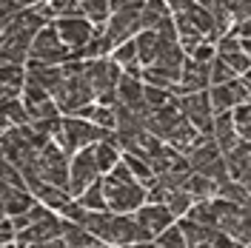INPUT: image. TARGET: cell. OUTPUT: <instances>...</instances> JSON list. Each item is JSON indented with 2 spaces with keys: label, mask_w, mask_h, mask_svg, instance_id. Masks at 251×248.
Instances as JSON below:
<instances>
[{
  "label": "cell",
  "mask_w": 251,
  "mask_h": 248,
  "mask_svg": "<svg viewBox=\"0 0 251 248\" xmlns=\"http://www.w3.org/2000/svg\"><path fill=\"white\" fill-rule=\"evenodd\" d=\"M83 60H69L63 63V83L57 86V92H54V100H57V106H60L63 117H69V114H77L83 106H92L94 100V89L89 86V80L83 74Z\"/></svg>",
  "instance_id": "obj_2"
},
{
  "label": "cell",
  "mask_w": 251,
  "mask_h": 248,
  "mask_svg": "<svg viewBox=\"0 0 251 248\" xmlns=\"http://www.w3.org/2000/svg\"><path fill=\"white\" fill-rule=\"evenodd\" d=\"M177 100V94L169 92V89H157V86H149L146 83V103H149V111H157L163 106H169Z\"/></svg>",
  "instance_id": "obj_34"
},
{
  "label": "cell",
  "mask_w": 251,
  "mask_h": 248,
  "mask_svg": "<svg viewBox=\"0 0 251 248\" xmlns=\"http://www.w3.org/2000/svg\"><path fill=\"white\" fill-rule=\"evenodd\" d=\"M228 80H237V74L231 72V66L217 54V60L211 63V86H220V83H228Z\"/></svg>",
  "instance_id": "obj_38"
},
{
  "label": "cell",
  "mask_w": 251,
  "mask_h": 248,
  "mask_svg": "<svg viewBox=\"0 0 251 248\" xmlns=\"http://www.w3.org/2000/svg\"><path fill=\"white\" fill-rule=\"evenodd\" d=\"M77 200L83 202V208H86V211H109V202H106V188H103V177H100L94 186L86 188Z\"/></svg>",
  "instance_id": "obj_32"
},
{
  "label": "cell",
  "mask_w": 251,
  "mask_h": 248,
  "mask_svg": "<svg viewBox=\"0 0 251 248\" xmlns=\"http://www.w3.org/2000/svg\"><path fill=\"white\" fill-rule=\"evenodd\" d=\"M29 60L46 63V66H63V63L72 60V49L63 43V37H60V31H57V26H54V23L43 26V29H40V34L34 37Z\"/></svg>",
  "instance_id": "obj_4"
},
{
  "label": "cell",
  "mask_w": 251,
  "mask_h": 248,
  "mask_svg": "<svg viewBox=\"0 0 251 248\" xmlns=\"http://www.w3.org/2000/svg\"><path fill=\"white\" fill-rule=\"evenodd\" d=\"M80 6H83V15L89 17L97 29H106V23L111 17V0H80Z\"/></svg>",
  "instance_id": "obj_31"
},
{
  "label": "cell",
  "mask_w": 251,
  "mask_h": 248,
  "mask_svg": "<svg viewBox=\"0 0 251 248\" xmlns=\"http://www.w3.org/2000/svg\"><path fill=\"white\" fill-rule=\"evenodd\" d=\"M63 240H66L69 248H94V246H100V240H97L86 225L69 223V220H63Z\"/></svg>",
  "instance_id": "obj_27"
},
{
  "label": "cell",
  "mask_w": 251,
  "mask_h": 248,
  "mask_svg": "<svg viewBox=\"0 0 251 248\" xmlns=\"http://www.w3.org/2000/svg\"><path fill=\"white\" fill-rule=\"evenodd\" d=\"M140 31H143V9H126V12H114V15L109 17L103 34H106L111 43H114V49H117L120 43L134 40Z\"/></svg>",
  "instance_id": "obj_9"
},
{
  "label": "cell",
  "mask_w": 251,
  "mask_h": 248,
  "mask_svg": "<svg viewBox=\"0 0 251 248\" xmlns=\"http://www.w3.org/2000/svg\"><path fill=\"white\" fill-rule=\"evenodd\" d=\"M26 69H29V83H26V86L46 89V92L54 97L57 86L63 83V66H46V63L29 60V63H26Z\"/></svg>",
  "instance_id": "obj_16"
},
{
  "label": "cell",
  "mask_w": 251,
  "mask_h": 248,
  "mask_svg": "<svg viewBox=\"0 0 251 248\" xmlns=\"http://www.w3.org/2000/svg\"><path fill=\"white\" fill-rule=\"evenodd\" d=\"M54 26H57V31H60L63 43L72 49V51L89 46L94 37H97V31H100L89 17H57Z\"/></svg>",
  "instance_id": "obj_11"
},
{
  "label": "cell",
  "mask_w": 251,
  "mask_h": 248,
  "mask_svg": "<svg viewBox=\"0 0 251 248\" xmlns=\"http://www.w3.org/2000/svg\"><path fill=\"white\" fill-rule=\"evenodd\" d=\"M109 131H103L100 125H94L92 120H83V117H63L60 131L54 134V143L60 146V151H66L69 157H75L77 151L97 146L100 140H106Z\"/></svg>",
  "instance_id": "obj_3"
},
{
  "label": "cell",
  "mask_w": 251,
  "mask_h": 248,
  "mask_svg": "<svg viewBox=\"0 0 251 248\" xmlns=\"http://www.w3.org/2000/svg\"><path fill=\"white\" fill-rule=\"evenodd\" d=\"M3 186L29 188V186H26V177H23V171L17 169L15 163H9V160H3Z\"/></svg>",
  "instance_id": "obj_39"
},
{
  "label": "cell",
  "mask_w": 251,
  "mask_h": 248,
  "mask_svg": "<svg viewBox=\"0 0 251 248\" xmlns=\"http://www.w3.org/2000/svg\"><path fill=\"white\" fill-rule=\"evenodd\" d=\"M0 77H3V100H17V97H23L26 83H29V69H26V66L3 63Z\"/></svg>",
  "instance_id": "obj_20"
},
{
  "label": "cell",
  "mask_w": 251,
  "mask_h": 248,
  "mask_svg": "<svg viewBox=\"0 0 251 248\" xmlns=\"http://www.w3.org/2000/svg\"><path fill=\"white\" fill-rule=\"evenodd\" d=\"M0 237H3V246H9V243H17V225H15V220H12V217L3 220Z\"/></svg>",
  "instance_id": "obj_42"
},
{
  "label": "cell",
  "mask_w": 251,
  "mask_h": 248,
  "mask_svg": "<svg viewBox=\"0 0 251 248\" xmlns=\"http://www.w3.org/2000/svg\"><path fill=\"white\" fill-rule=\"evenodd\" d=\"M63 237V217H57L54 211L43 217L40 223H31L26 231L17 234V246L20 248H29L37 246V243H49V240H60Z\"/></svg>",
  "instance_id": "obj_14"
},
{
  "label": "cell",
  "mask_w": 251,
  "mask_h": 248,
  "mask_svg": "<svg viewBox=\"0 0 251 248\" xmlns=\"http://www.w3.org/2000/svg\"><path fill=\"white\" fill-rule=\"evenodd\" d=\"M180 109L186 114V120L200 134H211L214 131V120H217V111L211 106V94L208 92H197V94H186L180 97Z\"/></svg>",
  "instance_id": "obj_7"
},
{
  "label": "cell",
  "mask_w": 251,
  "mask_h": 248,
  "mask_svg": "<svg viewBox=\"0 0 251 248\" xmlns=\"http://www.w3.org/2000/svg\"><path fill=\"white\" fill-rule=\"evenodd\" d=\"M0 6H3V20H6V17H15L17 12H23L20 0H0Z\"/></svg>",
  "instance_id": "obj_44"
},
{
  "label": "cell",
  "mask_w": 251,
  "mask_h": 248,
  "mask_svg": "<svg viewBox=\"0 0 251 248\" xmlns=\"http://www.w3.org/2000/svg\"><path fill=\"white\" fill-rule=\"evenodd\" d=\"M197 140H200V131H197L194 125L188 123L186 117H183V120H180V123L174 125V128L169 131V134H166V140H163V143H169V146H174L177 151L188 154V151H191V146H194Z\"/></svg>",
  "instance_id": "obj_26"
},
{
  "label": "cell",
  "mask_w": 251,
  "mask_h": 248,
  "mask_svg": "<svg viewBox=\"0 0 251 248\" xmlns=\"http://www.w3.org/2000/svg\"><path fill=\"white\" fill-rule=\"evenodd\" d=\"M134 43H137V57H140V66H143V69L154 66L157 57H160V46H163L160 34H157L154 29H143L140 34L134 37Z\"/></svg>",
  "instance_id": "obj_24"
},
{
  "label": "cell",
  "mask_w": 251,
  "mask_h": 248,
  "mask_svg": "<svg viewBox=\"0 0 251 248\" xmlns=\"http://www.w3.org/2000/svg\"><path fill=\"white\" fill-rule=\"evenodd\" d=\"M60 217L69 220V223H80V225H83V223H86V217H89V211L83 208V202H80V200H72V202H69V205L60 211Z\"/></svg>",
  "instance_id": "obj_41"
},
{
  "label": "cell",
  "mask_w": 251,
  "mask_h": 248,
  "mask_svg": "<svg viewBox=\"0 0 251 248\" xmlns=\"http://www.w3.org/2000/svg\"><path fill=\"white\" fill-rule=\"evenodd\" d=\"M34 205H37V197L31 194L29 188L3 186V214L6 217H23V214H29Z\"/></svg>",
  "instance_id": "obj_19"
},
{
  "label": "cell",
  "mask_w": 251,
  "mask_h": 248,
  "mask_svg": "<svg viewBox=\"0 0 251 248\" xmlns=\"http://www.w3.org/2000/svg\"><path fill=\"white\" fill-rule=\"evenodd\" d=\"M172 15V9L166 6V0H146V6H143V29H160Z\"/></svg>",
  "instance_id": "obj_29"
},
{
  "label": "cell",
  "mask_w": 251,
  "mask_h": 248,
  "mask_svg": "<svg viewBox=\"0 0 251 248\" xmlns=\"http://www.w3.org/2000/svg\"><path fill=\"white\" fill-rule=\"evenodd\" d=\"M183 188H186L188 194L194 197L197 202H203V200H214L217 197V183L214 180H208V177H203V174H197V171H191L186 177V183H183Z\"/></svg>",
  "instance_id": "obj_28"
},
{
  "label": "cell",
  "mask_w": 251,
  "mask_h": 248,
  "mask_svg": "<svg viewBox=\"0 0 251 248\" xmlns=\"http://www.w3.org/2000/svg\"><path fill=\"white\" fill-rule=\"evenodd\" d=\"M208 94H211V106H214L217 114H223V111H234L237 106H243V103L251 100L243 77L228 80V83H220V86H211Z\"/></svg>",
  "instance_id": "obj_12"
},
{
  "label": "cell",
  "mask_w": 251,
  "mask_h": 248,
  "mask_svg": "<svg viewBox=\"0 0 251 248\" xmlns=\"http://www.w3.org/2000/svg\"><path fill=\"white\" fill-rule=\"evenodd\" d=\"M166 6L172 9V15H183L188 9H194L197 3H194V0H166Z\"/></svg>",
  "instance_id": "obj_43"
},
{
  "label": "cell",
  "mask_w": 251,
  "mask_h": 248,
  "mask_svg": "<svg viewBox=\"0 0 251 248\" xmlns=\"http://www.w3.org/2000/svg\"><path fill=\"white\" fill-rule=\"evenodd\" d=\"M94 248H111V246H106V243H100V246H94Z\"/></svg>",
  "instance_id": "obj_47"
},
{
  "label": "cell",
  "mask_w": 251,
  "mask_h": 248,
  "mask_svg": "<svg viewBox=\"0 0 251 248\" xmlns=\"http://www.w3.org/2000/svg\"><path fill=\"white\" fill-rule=\"evenodd\" d=\"M83 225H86L100 243L111 246V240H114V211H89V217H86Z\"/></svg>",
  "instance_id": "obj_25"
},
{
  "label": "cell",
  "mask_w": 251,
  "mask_h": 248,
  "mask_svg": "<svg viewBox=\"0 0 251 248\" xmlns=\"http://www.w3.org/2000/svg\"><path fill=\"white\" fill-rule=\"evenodd\" d=\"M103 177V171L97 166V157H94V146L83 149L72 157V169H69V194L77 200L80 194L89 186H94L97 180Z\"/></svg>",
  "instance_id": "obj_5"
},
{
  "label": "cell",
  "mask_w": 251,
  "mask_h": 248,
  "mask_svg": "<svg viewBox=\"0 0 251 248\" xmlns=\"http://www.w3.org/2000/svg\"><path fill=\"white\" fill-rule=\"evenodd\" d=\"M103 188H106L109 211H114V214H137L149 202V188L128 171L123 160L109 174H103Z\"/></svg>",
  "instance_id": "obj_1"
},
{
  "label": "cell",
  "mask_w": 251,
  "mask_h": 248,
  "mask_svg": "<svg viewBox=\"0 0 251 248\" xmlns=\"http://www.w3.org/2000/svg\"><path fill=\"white\" fill-rule=\"evenodd\" d=\"M94 157H97V166L103 174H109L120 160H123V149H120V143H117V134L109 131L106 140H100L97 146H94Z\"/></svg>",
  "instance_id": "obj_22"
},
{
  "label": "cell",
  "mask_w": 251,
  "mask_h": 248,
  "mask_svg": "<svg viewBox=\"0 0 251 248\" xmlns=\"http://www.w3.org/2000/svg\"><path fill=\"white\" fill-rule=\"evenodd\" d=\"M249 248H251V246H249Z\"/></svg>",
  "instance_id": "obj_49"
},
{
  "label": "cell",
  "mask_w": 251,
  "mask_h": 248,
  "mask_svg": "<svg viewBox=\"0 0 251 248\" xmlns=\"http://www.w3.org/2000/svg\"><path fill=\"white\" fill-rule=\"evenodd\" d=\"M220 57L231 66V72H234L237 77H243V74L251 72V57L243 51V49H240V51H228V54H220Z\"/></svg>",
  "instance_id": "obj_37"
},
{
  "label": "cell",
  "mask_w": 251,
  "mask_h": 248,
  "mask_svg": "<svg viewBox=\"0 0 251 248\" xmlns=\"http://www.w3.org/2000/svg\"><path fill=\"white\" fill-rule=\"evenodd\" d=\"M220 231H226L231 240L240 246H251V208L249 205H237V202L226 200V211L220 220Z\"/></svg>",
  "instance_id": "obj_10"
},
{
  "label": "cell",
  "mask_w": 251,
  "mask_h": 248,
  "mask_svg": "<svg viewBox=\"0 0 251 248\" xmlns=\"http://www.w3.org/2000/svg\"><path fill=\"white\" fill-rule=\"evenodd\" d=\"M29 248H69L66 246V240H49V243H37V246H29Z\"/></svg>",
  "instance_id": "obj_45"
},
{
  "label": "cell",
  "mask_w": 251,
  "mask_h": 248,
  "mask_svg": "<svg viewBox=\"0 0 251 248\" xmlns=\"http://www.w3.org/2000/svg\"><path fill=\"white\" fill-rule=\"evenodd\" d=\"M234 123H237L240 137L246 140V143H251V100L234 109Z\"/></svg>",
  "instance_id": "obj_36"
},
{
  "label": "cell",
  "mask_w": 251,
  "mask_h": 248,
  "mask_svg": "<svg viewBox=\"0 0 251 248\" xmlns=\"http://www.w3.org/2000/svg\"><path fill=\"white\" fill-rule=\"evenodd\" d=\"M157 243H160L163 248H188L186 234H183V228H180V223H174L172 228H166V231L157 237Z\"/></svg>",
  "instance_id": "obj_35"
},
{
  "label": "cell",
  "mask_w": 251,
  "mask_h": 248,
  "mask_svg": "<svg viewBox=\"0 0 251 248\" xmlns=\"http://www.w3.org/2000/svg\"><path fill=\"white\" fill-rule=\"evenodd\" d=\"M111 60L117 63L120 69H131V66H140V57H137V43L128 40V43H120V46L111 51Z\"/></svg>",
  "instance_id": "obj_33"
},
{
  "label": "cell",
  "mask_w": 251,
  "mask_h": 248,
  "mask_svg": "<svg viewBox=\"0 0 251 248\" xmlns=\"http://www.w3.org/2000/svg\"><path fill=\"white\" fill-rule=\"evenodd\" d=\"M31 194L37 197V202H43V205L51 208V211H63L69 202L75 200V197L69 194V188L51 186V183H40V186H34L31 188Z\"/></svg>",
  "instance_id": "obj_23"
},
{
  "label": "cell",
  "mask_w": 251,
  "mask_h": 248,
  "mask_svg": "<svg viewBox=\"0 0 251 248\" xmlns=\"http://www.w3.org/2000/svg\"><path fill=\"white\" fill-rule=\"evenodd\" d=\"M180 228L186 234L188 248H246V246H240L237 240H231L226 231L200 225V223H194V220H188V217L180 220Z\"/></svg>",
  "instance_id": "obj_8"
},
{
  "label": "cell",
  "mask_w": 251,
  "mask_h": 248,
  "mask_svg": "<svg viewBox=\"0 0 251 248\" xmlns=\"http://www.w3.org/2000/svg\"><path fill=\"white\" fill-rule=\"evenodd\" d=\"M37 166H40V177L43 183H51V186L69 188V169H72V157L60 151V146L51 140L46 149L37 157Z\"/></svg>",
  "instance_id": "obj_6"
},
{
  "label": "cell",
  "mask_w": 251,
  "mask_h": 248,
  "mask_svg": "<svg viewBox=\"0 0 251 248\" xmlns=\"http://www.w3.org/2000/svg\"><path fill=\"white\" fill-rule=\"evenodd\" d=\"M243 83H246V89H249V97H251V72H249V74H243Z\"/></svg>",
  "instance_id": "obj_46"
},
{
  "label": "cell",
  "mask_w": 251,
  "mask_h": 248,
  "mask_svg": "<svg viewBox=\"0 0 251 248\" xmlns=\"http://www.w3.org/2000/svg\"><path fill=\"white\" fill-rule=\"evenodd\" d=\"M220 157H226V154L220 151L217 140L211 137V134H200V140L191 146V151L186 154V160H188V166H191V171H203L214 160H220Z\"/></svg>",
  "instance_id": "obj_17"
},
{
  "label": "cell",
  "mask_w": 251,
  "mask_h": 248,
  "mask_svg": "<svg viewBox=\"0 0 251 248\" xmlns=\"http://www.w3.org/2000/svg\"><path fill=\"white\" fill-rule=\"evenodd\" d=\"M208 89H211V66H203V63L188 57L183 63V74H180V83H177L174 94L177 97H186V94L208 92Z\"/></svg>",
  "instance_id": "obj_13"
},
{
  "label": "cell",
  "mask_w": 251,
  "mask_h": 248,
  "mask_svg": "<svg viewBox=\"0 0 251 248\" xmlns=\"http://www.w3.org/2000/svg\"><path fill=\"white\" fill-rule=\"evenodd\" d=\"M134 217H137V223H140L146 231L151 234V240H157L166 228H172L174 223H177V217L172 214V208L169 205H160V202H146Z\"/></svg>",
  "instance_id": "obj_15"
},
{
  "label": "cell",
  "mask_w": 251,
  "mask_h": 248,
  "mask_svg": "<svg viewBox=\"0 0 251 248\" xmlns=\"http://www.w3.org/2000/svg\"><path fill=\"white\" fill-rule=\"evenodd\" d=\"M46 3H60V0H46Z\"/></svg>",
  "instance_id": "obj_48"
},
{
  "label": "cell",
  "mask_w": 251,
  "mask_h": 248,
  "mask_svg": "<svg viewBox=\"0 0 251 248\" xmlns=\"http://www.w3.org/2000/svg\"><path fill=\"white\" fill-rule=\"evenodd\" d=\"M188 57L197 60V63H203V66H211V63L217 60V43H200Z\"/></svg>",
  "instance_id": "obj_40"
},
{
  "label": "cell",
  "mask_w": 251,
  "mask_h": 248,
  "mask_svg": "<svg viewBox=\"0 0 251 248\" xmlns=\"http://www.w3.org/2000/svg\"><path fill=\"white\" fill-rule=\"evenodd\" d=\"M29 111L23 97L17 100H3V128H15V125H29Z\"/></svg>",
  "instance_id": "obj_30"
},
{
  "label": "cell",
  "mask_w": 251,
  "mask_h": 248,
  "mask_svg": "<svg viewBox=\"0 0 251 248\" xmlns=\"http://www.w3.org/2000/svg\"><path fill=\"white\" fill-rule=\"evenodd\" d=\"M223 211H226V200H203V202H194V208L188 211L186 217L200 223V225H208V228H220V220H223Z\"/></svg>",
  "instance_id": "obj_21"
},
{
  "label": "cell",
  "mask_w": 251,
  "mask_h": 248,
  "mask_svg": "<svg viewBox=\"0 0 251 248\" xmlns=\"http://www.w3.org/2000/svg\"><path fill=\"white\" fill-rule=\"evenodd\" d=\"M211 137L217 140V146H220V151H223V154L234 151L237 146L243 143V137H240V131H237V123H234V111H223V114H217Z\"/></svg>",
  "instance_id": "obj_18"
}]
</instances>
